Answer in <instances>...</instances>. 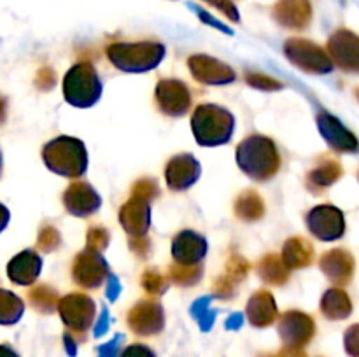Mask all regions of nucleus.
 <instances>
[{"instance_id": "20", "label": "nucleus", "mask_w": 359, "mask_h": 357, "mask_svg": "<svg viewBox=\"0 0 359 357\" xmlns=\"http://www.w3.org/2000/svg\"><path fill=\"white\" fill-rule=\"evenodd\" d=\"M321 270L337 286H346L354 275V258L346 248H333L321 258Z\"/></svg>"}, {"instance_id": "23", "label": "nucleus", "mask_w": 359, "mask_h": 357, "mask_svg": "<svg viewBox=\"0 0 359 357\" xmlns=\"http://www.w3.org/2000/svg\"><path fill=\"white\" fill-rule=\"evenodd\" d=\"M277 20L290 28H304L311 20V6L307 0H283L277 6Z\"/></svg>"}, {"instance_id": "37", "label": "nucleus", "mask_w": 359, "mask_h": 357, "mask_svg": "<svg viewBox=\"0 0 359 357\" xmlns=\"http://www.w3.org/2000/svg\"><path fill=\"white\" fill-rule=\"evenodd\" d=\"M248 83L251 84V86L259 88V90H266V91L280 90V88H283V84H280V83L270 79V77L259 76V74H252V76H248Z\"/></svg>"}, {"instance_id": "7", "label": "nucleus", "mask_w": 359, "mask_h": 357, "mask_svg": "<svg viewBox=\"0 0 359 357\" xmlns=\"http://www.w3.org/2000/svg\"><path fill=\"white\" fill-rule=\"evenodd\" d=\"M287 59L298 69L311 74H326L333 69V59L318 44L305 38H290L284 46Z\"/></svg>"}, {"instance_id": "29", "label": "nucleus", "mask_w": 359, "mask_h": 357, "mask_svg": "<svg viewBox=\"0 0 359 357\" xmlns=\"http://www.w3.org/2000/svg\"><path fill=\"white\" fill-rule=\"evenodd\" d=\"M203 266L200 265H181V262H175L168 270V279L175 284V286L181 287H189L195 286L200 279H202Z\"/></svg>"}, {"instance_id": "5", "label": "nucleus", "mask_w": 359, "mask_h": 357, "mask_svg": "<svg viewBox=\"0 0 359 357\" xmlns=\"http://www.w3.org/2000/svg\"><path fill=\"white\" fill-rule=\"evenodd\" d=\"M102 93V83L91 63H77L67 72L63 80L65 100L74 107L86 108L97 104Z\"/></svg>"}, {"instance_id": "3", "label": "nucleus", "mask_w": 359, "mask_h": 357, "mask_svg": "<svg viewBox=\"0 0 359 357\" xmlns=\"http://www.w3.org/2000/svg\"><path fill=\"white\" fill-rule=\"evenodd\" d=\"M235 119L231 112L217 105H198L193 112L191 128L200 146H221L231 139Z\"/></svg>"}, {"instance_id": "26", "label": "nucleus", "mask_w": 359, "mask_h": 357, "mask_svg": "<svg viewBox=\"0 0 359 357\" xmlns=\"http://www.w3.org/2000/svg\"><path fill=\"white\" fill-rule=\"evenodd\" d=\"M258 273L265 282L280 286L290 276V268L286 266L284 259L277 254H269L258 262Z\"/></svg>"}, {"instance_id": "41", "label": "nucleus", "mask_w": 359, "mask_h": 357, "mask_svg": "<svg viewBox=\"0 0 359 357\" xmlns=\"http://www.w3.org/2000/svg\"><path fill=\"white\" fill-rule=\"evenodd\" d=\"M262 357H277V356H270V354H265V356H262Z\"/></svg>"}, {"instance_id": "36", "label": "nucleus", "mask_w": 359, "mask_h": 357, "mask_svg": "<svg viewBox=\"0 0 359 357\" xmlns=\"http://www.w3.org/2000/svg\"><path fill=\"white\" fill-rule=\"evenodd\" d=\"M344 346L351 357H359V324L347 328L346 335H344Z\"/></svg>"}, {"instance_id": "21", "label": "nucleus", "mask_w": 359, "mask_h": 357, "mask_svg": "<svg viewBox=\"0 0 359 357\" xmlns=\"http://www.w3.org/2000/svg\"><path fill=\"white\" fill-rule=\"evenodd\" d=\"M41 268V255L35 251H23L16 258L11 259L9 266H7V273H9L13 282L20 284V286H30L37 280Z\"/></svg>"}, {"instance_id": "15", "label": "nucleus", "mask_w": 359, "mask_h": 357, "mask_svg": "<svg viewBox=\"0 0 359 357\" xmlns=\"http://www.w3.org/2000/svg\"><path fill=\"white\" fill-rule=\"evenodd\" d=\"M100 196L86 182H74L63 195V205L67 212L77 217H88L100 209Z\"/></svg>"}, {"instance_id": "25", "label": "nucleus", "mask_w": 359, "mask_h": 357, "mask_svg": "<svg viewBox=\"0 0 359 357\" xmlns=\"http://www.w3.org/2000/svg\"><path fill=\"white\" fill-rule=\"evenodd\" d=\"M321 312L330 321H344L353 312V301L346 290L330 289L321 298Z\"/></svg>"}, {"instance_id": "11", "label": "nucleus", "mask_w": 359, "mask_h": 357, "mask_svg": "<svg viewBox=\"0 0 359 357\" xmlns=\"http://www.w3.org/2000/svg\"><path fill=\"white\" fill-rule=\"evenodd\" d=\"M107 275V262L102 258L100 252L91 251V248L86 247L74 259L72 276L77 286L84 287V289H97V287H100Z\"/></svg>"}, {"instance_id": "38", "label": "nucleus", "mask_w": 359, "mask_h": 357, "mask_svg": "<svg viewBox=\"0 0 359 357\" xmlns=\"http://www.w3.org/2000/svg\"><path fill=\"white\" fill-rule=\"evenodd\" d=\"M119 357H156V354H154L147 345H142V343H133V345L126 346Z\"/></svg>"}, {"instance_id": "24", "label": "nucleus", "mask_w": 359, "mask_h": 357, "mask_svg": "<svg viewBox=\"0 0 359 357\" xmlns=\"http://www.w3.org/2000/svg\"><path fill=\"white\" fill-rule=\"evenodd\" d=\"M283 259L290 270L304 268V266L311 265L312 259H314V247H312L311 241L302 237L290 238L284 244Z\"/></svg>"}, {"instance_id": "42", "label": "nucleus", "mask_w": 359, "mask_h": 357, "mask_svg": "<svg viewBox=\"0 0 359 357\" xmlns=\"http://www.w3.org/2000/svg\"><path fill=\"white\" fill-rule=\"evenodd\" d=\"M356 94H358V98H359V88L356 90Z\"/></svg>"}, {"instance_id": "19", "label": "nucleus", "mask_w": 359, "mask_h": 357, "mask_svg": "<svg viewBox=\"0 0 359 357\" xmlns=\"http://www.w3.org/2000/svg\"><path fill=\"white\" fill-rule=\"evenodd\" d=\"M207 254V240L195 231H181L172 241V255L181 265H198Z\"/></svg>"}, {"instance_id": "31", "label": "nucleus", "mask_w": 359, "mask_h": 357, "mask_svg": "<svg viewBox=\"0 0 359 357\" xmlns=\"http://www.w3.org/2000/svg\"><path fill=\"white\" fill-rule=\"evenodd\" d=\"M30 304L39 312V314H53L58 308V296L56 290L48 286H39L30 290Z\"/></svg>"}, {"instance_id": "18", "label": "nucleus", "mask_w": 359, "mask_h": 357, "mask_svg": "<svg viewBox=\"0 0 359 357\" xmlns=\"http://www.w3.org/2000/svg\"><path fill=\"white\" fill-rule=\"evenodd\" d=\"M119 220H121L123 230L133 238L144 237L151 224L149 202L132 196L119 210Z\"/></svg>"}, {"instance_id": "2", "label": "nucleus", "mask_w": 359, "mask_h": 357, "mask_svg": "<svg viewBox=\"0 0 359 357\" xmlns=\"http://www.w3.org/2000/svg\"><path fill=\"white\" fill-rule=\"evenodd\" d=\"M46 167L62 177L77 178L86 172V147L72 136H56L42 149Z\"/></svg>"}, {"instance_id": "40", "label": "nucleus", "mask_w": 359, "mask_h": 357, "mask_svg": "<svg viewBox=\"0 0 359 357\" xmlns=\"http://www.w3.org/2000/svg\"><path fill=\"white\" fill-rule=\"evenodd\" d=\"M0 352H2V354H0V357H20L16 352H14L13 349H11L9 345H6V343H4V345H2Z\"/></svg>"}, {"instance_id": "9", "label": "nucleus", "mask_w": 359, "mask_h": 357, "mask_svg": "<svg viewBox=\"0 0 359 357\" xmlns=\"http://www.w3.org/2000/svg\"><path fill=\"white\" fill-rule=\"evenodd\" d=\"M128 328L137 336H154L163 331L165 315L163 308L158 301L144 300L139 301L132 310L128 312Z\"/></svg>"}, {"instance_id": "28", "label": "nucleus", "mask_w": 359, "mask_h": 357, "mask_svg": "<svg viewBox=\"0 0 359 357\" xmlns=\"http://www.w3.org/2000/svg\"><path fill=\"white\" fill-rule=\"evenodd\" d=\"M235 214L244 220L262 219L263 214H265V202L258 192L248 189L235 202Z\"/></svg>"}, {"instance_id": "1", "label": "nucleus", "mask_w": 359, "mask_h": 357, "mask_svg": "<svg viewBox=\"0 0 359 357\" xmlns=\"http://www.w3.org/2000/svg\"><path fill=\"white\" fill-rule=\"evenodd\" d=\"M237 163L242 172L255 181H269L280 168V156L273 140L252 135L238 144Z\"/></svg>"}, {"instance_id": "13", "label": "nucleus", "mask_w": 359, "mask_h": 357, "mask_svg": "<svg viewBox=\"0 0 359 357\" xmlns=\"http://www.w3.org/2000/svg\"><path fill=\"white\" fill-rule=\"evenodd\" d=\"M156 102L167 115H184L191 105V94L184 83L177 79H163L156 86Z\"/></svg>"}, {"instance_id": "14", "label": "nucleus", "mask_w": 359, "mask_h": 357, "mask_svg": "<svg viewBox=\"0 0 359 357\" xmlns=\"http://www.w3.org/2000/svg\"><path fill=\"white\" fill-rule=\"evenodd\" d=\"M200 177V163L191 154H177L165 168V178L172 191H184L191 188Z\"/></svg>"}, {"instance_id": "39", "label": "nucleus", "mask_w": 359, "mask_h": 357, "mask_svg": "<svg viewBox=\"0 0 359 357\" xmlns=\"http://www.w3.org/2000/svg\"><path fill=\"white\" fill-rule=\"evenodd\" d=\"M277 357H309L305 354L304 349H298V346H283L280 352L277 354Z\"/></svg>"}, {"instance_id": "17", "label": "nucleus", "mask_w": 359, "mask_h": 357, "mask_svg": "<svg viewBox=\"0 0 359 357\" xmlns=\"http://www.w3.org/2000/svg\"><path fill=\"white\" fill-rule=\"evenodd\" d=\"M188 63L193 77L203 84H228L235 79V72L230 66L210 56H191Z\"/></svg>"}, {"instance_id": "30", "label": "nucleus", "mask_w": 359, "mask_h": 357, "mask_svg": "<svg viewBox=\"0 0 359 357\" xmlns=\"http://www.w3.org/2000/svg\"><path fill=\"white\" fill-rule=\"evenodd\" d=\"M23 301L18 296L11 294L9 290H0V322L4 326L14 324L23 315Z\"/></svg>"}, {"instance_id": "8", "label": "nucleus", "mask_w": 359, "mask_h": 357, "mask_svg": "<svg viewBox=\"0 0 359 357\" xmlns=\"http://www.w3.org/2000/svg\"><path fill=\"white\" fill-rule=\"evenodd\" d=\"M279 331L280 340L284 346H298L304 349L305 345L312 342L316 335L314 318L311 315L298 310H290L280 315L279 318Z\"/></svg>"}, {"instance_id": "33", "label": "nucleus", "mask_w": 359, "mask_h": 357, "mask_svg": "<svg viewBox=\"0 0 359 357\" xmlns=\"http://www.w3.org/2000/svg\"><path fill=\"white\" fill-rule=\"evenodd\" d=\"M37 245H39V251L42 252H51L55 248H58L60 245V233L58 230H55L53 226H44L39 233L37 238Z\"/></svg>"}, {"instance_id": "16", "label": "nucleus", "mask_w": 359, "mask_h": 357, "mask_svg": "<svg viewBox=\"0 0 359 357\" xmlns=\"http://www.w3.org/2000/svg\"><path fill=\"white\" fill-rule=\"evenodd\" d=\"M318 126L321 135L328 142L332 149L339 153H354L358 149V140L342 122L337 118H333L328 112H319L318 114Z\"/></svg>"}, {"instance_id": "12", "label": "nucleus", "mask_w": 359, "mask_h": 357, "mask_svg": "<svg viewBox=\"0 0 359 357\" xmlns=\"http://www.w3.org/2000/svg\"><path fill=\"white\" fill-rule=\"evenodd\" d=\"M328 51L339 69L359 74V35L349 30H339L330 37Z\"/></svg>"}, {"instance_id": "10", "label": "nucleus", "mask_w": 359, "mask_h": 357, "mask_svg": "<svg viewBox=\"0 0 359 357\" xmlns=\"http://www.w3.org/2000/svg\"><path fill=\"white\" fill-rule=\"evenodd\" d=\"M307 227L319 240L332 241L342 237L346 231V220L337 206L319 205L307 214Z\"/></svg>"}, {"instance_id": "4", "label": "nucleus", "mask_w": 359, "mask_h": 357, "mask_svg": "<svg viewBox=\"0 0 359 357\" xmlns=\"http://www.w3.org/2000/svg\"><path fill=\"white\" fill-rule=\"evenodd\" d=\"M107 56L112 65L125 72H146L154 69L163 59L165 48L158 42H118L107 48Z\"/></svg>"}, {"instance_id": "34", "label": "nucleus", "mask_w": 359, "mask_h": 357, "mask_svg": "<svg viewBox=\"0 0 359 357\" xmlns=\"http://www.w3.org/2000/svg\"><path fill=\"white\" fill-rule=\"evenodd\" d=\"M158 184L153 181V178H140L139 182H135V186L132 188V196H137V198L142 200H153L158 196Z\"/></svg>"}, {"instance_id": "35", "label": "nucleus", "mask_w": 359, "mask_h": 357, "mask_svg": "<svg viewBox=\"0 0 359 357\" xmlns=\"http://www.w3.org/2000/svg\"><path fill=\"white\" fill-rule=\"evenodd\" d=\"M109 245V231L105 230V227H91L90 231H88V248H91V251H104L105 247Z\"/></svg>"}, {"instance_id": "6", "label": "nucleus", "mask_w": 359, "mask_h": 357, "mask_svg": "<svg viewBox=\"0 0 359 357\" xmlns=\"http://www.w3.org/2000/svg\"><path fill=\"white\" fill-rule=\"evenodd\" d=\"M58 312L69 335L77 342H86V332L93 324L97 312L93 300L84 294H69L60 300Z\"/></svg>"}, {"instance_id": "32", "label": "nucleus", "mask_w": 359, "mask_h": 357, "mask_svg": "<svg viewBox=\"0 0 359 357\" xmlns=\"http://www.w3.org/2000/svg\"><path fill=\"white\" fill-rule=\"evenodd\" d=\"M142 287L146 289V293L153 294V296H160L167 290L168 280L163 275H160L156 270H147L142 275Z\"/></svg>"}, {"instance_id": "22", "label": "nucleus", "mask_w": 359, "mask_h": 357, "mask_svg": "<svg viewBox=\"0 0 359 357\" xmlns=\"http://www.w3.org/2000/svg\"><path fill=\"white\" fill-rule=\"evenodd\" d=\"M248 318L255 328H266L277 318V304L269 290H258L249 298Z\"/></svg>"}, {"instance_id": "27", "label": "nucleus", "mask_w": 359, "mask_h": 357, "mask_svg": "<svg viewBox=\"0 0 359 357\" xmlns=\"http://www.w3.org/2000/svg\"><path fill=\"white\" fill-rule=\"evenodd\" d=\"M340 177H342V167L339 161L332 160V158H325L321 163H318L309 172V182L314 188H328Z\"/></svg>"}]
</instances>
